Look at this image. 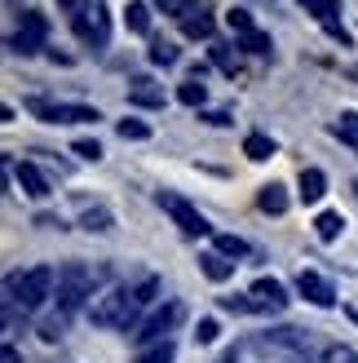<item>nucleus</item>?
Masks as SVG:
<instances>
[{
  "label": "nucleus",
  "mask_w": 358,
  "mask_h": 363,
  "mask_svg": "<svg viewBox=\"0 0 358 363\" xmlns=\"http://www.w3.org/2000/svg\"><path fill=\"white\" fill-rule=\"evenodd\" d=\"M200 270L212 279V284H226V279H235V262L221 257V252H204L200 257Z\"/></svg>",
  "instance_id": "nucleus-14"
},
{
  "label": "nucleus",
  "mask_w": 358,
  "mask_h": 363,
  "mask_svg": "<svg viewBox=\"0 0 358 363\" xmlns=\"http://www.w3.org/2000/svg\"><path fill=\"white\" fill-rule=\"evenodd\" d=\"M323 363H358V350L354 346H328Z\"/></svg>",
  "instance_id": "nucleus-32"
},
{
  "label": "nucleus",
  "mask_w": 358,
  "mask_h": 363,
  "mask_svg": "<svg viewBox=\"0 0 358 363\" xmlns=\"http://www.w3.org/2000/svg\"><path fill=\"white\" fill-rule=\"evenodd\" d=\"M226 363H235V354H230V359H226Z\"/></svg>",
  "instance_id": "nucleus-39"
},
{
  "label": "nucleus",
  "mask_w": 358,
  "mask_h": 363,
  "mask_svg": "<svg viewBox=\"0 0 358 363\" xmlns=\"http://www.w3.org/2000/svg\"><path fill=\"white\" fill-rule=\"evenodd\" d=\"M76 155H80V160H102V147H98L93 138H80V142H76Z\"/></svg>",
  "instance_id": "nucleus-34"
},
{
  "label": "nucleus",
  "mask_w": 358,
  "mask_h": 363,
  "mask_svg": "<svg viewBox=\"0 0 358 363\" xmlns=\"http://www.w3.org/2000/svg\"><path fill=\"white\" fill-rule=\"evenodd\" d=\"M239 49H248V53H270L275 45H270V35H265V31H248V35H239Z\"/></svg>",
  "instance_id": "nucleus-24"
},
{
  "label": "nucleus",
  "mask_w": 358,
  "mask_h": 363,
  "mask_svg": "<svg viewBox=\"0 0 358 363\" xmlns=\"http://www.w3.org/2000/svg\"><path fill=\"white\" fill-rule=\"evenodd\" d=\"M133 311H137V293H133V288H124V284L106 288L102 297L88 301V319H93L98 328H129Z\"/></svg>",
  "instance_id": "nucleus-2"
},
{
  "label": "nucleus",
  "mask_w": 358,
  "mask_h": 363,
  "mask_svg": "<svg viewBox=\"0 0 358 363\" xmlns=\"http://www.w3.org/2000/svg\"><path fill=\"white\" fill-rule=\"evenodd\" d=\"M58 5H80V0H58Z\"/></svg>",
  "instance_id": "nucleus-38"
},
{
  "label": "nucleus",
  "mask_w": 358,
  "mask_h": 363,
  "mask_svg": "<svg viewBox=\"0 0 358 363\" xmlns=\"http://www.w3.org/2000/svg\"><path fill=\"white\" fill-rule=\"evenodd\" d=\"M177 102L182 106H204L208 102V84L204 80H186L182 89H177Z\"/></svg>",
  "instance_id": "nucleus-20"
},
{
  "label": "nucleus",
  "mask_w": 358,
  "mask_h": 363,
  "mask_svg": "<svg viewBox=\"0 0 358 363\" xmlns=\"http://www.w3.org/2000/svg\"><path fill=\"white\" fill-rule=\"evenodd\" d=\"M243 155L257 160V164H265V160L275 155V142L265 138V133H248V138H243Z\"/></svg>",
  "instance_id": "nucleus-18"
},
{
  "label": "nucleus",
  "mask_w": 358,
  "mask_h": 363,
  "mask_svg": "<svg viewBox=\"0 0 358 363\" xmlns=\"http://www.w3.org/2000/svg\"><path fill=\"white\" fill-rule=\"evenodd\" d=\"M27 111L40 116L49 124H93L102 120L98 106H84V102H45V98H27Z\"/></svg>",
  "instance_id": "nucleus-3"
},
{
  "label": "nucleus",
  "mask_w": 358,
  "mask_h": 363,
  "mask_svg": "<svg viewBox=\"0 0 358 363\" xmlns=\"http://www.w3.org/2000/svg\"><path fill=\"white\" fill-rule=\"evenodd\" d=\"M45 35H49L45 13L27 9V13H23V31L9 35V49H13V53H23V58H31V53H40V49H45Z\"/></svg>",
  "instance_id": "nucleus-7"
},
{
  "label": "nucleus",
  "mask_w": 358,
  "mask_h": 363,
  "mask_svg": "<svg viewBox=\"0 0 358 363\" xmlns=\"http://www.w3.org/2000/svg\"><path fill=\"white\" fill-rule=\"evenodd\" d=\"M296 293L306 297L310 306H323V311H328V306H336V288L318 275V270H301V275H296Z\"/></svg>",
  "instance_id": "nucleus-10"
},
{
  "label": "nucleus",
  "mask_w": 358,
  "mask_h": 363,
  "mask_svg": "<svg viewBox=\"0 0 358 363\" xmlns=\"http://www.w3.org/2000/svg\"><path fill=\"white\" fill-rule=\"evenodd\" d=\"M151 62H155V67H173V62H177V49H173L168 40H155V45H151Z\"/></svg>",
  "instance_id": "nucleus-29"
},
{
  "label": "nucleus",
  "mask_w": 358,
  "mask_h": 363,
  "mask_svg": "<svg viewBox=\"0 0 358 363\" xmlns=\"http://www.w3.org/2000/svg\"><path fill=\"white\" fill-rule=\"evenodd\" d=\"M212 62H217L226 76H235V71H239V58H235V53H230L226 45H212Z\"/></svg>",
  "instance_id": "nucleus-30"
},
{
  "label": "nucleus",
  "mask_w": 358,
  "mask_h": 363,
  "mask_svg": "<svg viewBox=\"0 0 358 363\" xmlns=\"http://www.w3.org/2000/svg\"><path fill=\"white\" fill-rule=\"evenodd\" d=\"M288 301L292 297H288V288H283L279 279H265L261 275L253 288H248V306H253V311H275L279 315V311H288Z\"/></svg>",
  "instance_id": "nucleus-8"
},
{
  "label": "nucleus",
  "mask_w": 358,
  "mask_h": 363,
  "mask_svg": "<svg viewBox=\"0 0 358 363\" xmlns=\"http://www.w3.org/2000/svg\"><path fill=\"white\" fill-rule=\"evenodd\" d=\"M13 182H18V186H23L31 199H45V195H49V177H45L40 169H35L31 160H23V164H13Z\"/></svg>",
  "instance_id": "nucleus-12"
},
{
  "label": "nucleus",
  "mask_w": 358,
  "mask_h": 363,
  "mask_svg": "<svg viewBox=\"0 0 358 363\" xmlns=\"http://www.w3.org/2000/svg\"><path fill=\"white\" fill-rule=\"evenodd\" d=\"M115 129H120L124 142H146V138H151V124H146V120H120Z\"/></svg>",
  "instance_id": "nucleus-22"
},
{
  "label": "nucleus",
  "mask_w": 358,
  "mask_h": 363,
  "mask_svg": "<svg viewBox=\"0 0 358 363\" xmlns=\"http://www.w3.org/2000/svg\"><path fill=\"white\" fill-rule=\"evenodd\" d=\"M53 288H58V275H53L49 266H31L23 270V275H13L9 279V301L18 306V311H40V306L53 297Z\"/></svg>",
  "instance_id": "nucleus-1"
},
{
  "label": "nucleus",
  "mask_w": 358,
  "mask_h": 363,
  "mask_svg": "<svg viewBox=\"0 0 358 363\" xmlns=\"http://www.w3.org/2000/svg\"><path fill=\"white\" fill-rule=\"evenodd\" d=\"M208 346V341H217V319H200V333H195Z\"/></svg>",
  "instance_id": "nucleus-35"
},
{
  "label": "nucleus",
  "mask_w": 358,
  "mask_h": 363,
  "mask_svg": "<svg viewBox=\"0 0 358 363\" xmlns=\"http://www.w3.org/2000/svg\"><path fill=\"white\" fill-rule=\"evenodd\" d=\"M5 363H18V350L13 346H5Z\"/></svg>",
  "instance_id": "nucleus-37"
},
{
  "label": "nucleus",
  "mask_w": 358,
  "mask_h": 363,
  "mask_svg": "<svg viewBox=\"0 0 358 363\" xmlns=\"http://www.w3.org/2000/svg\"><path fill=\"white\" fill-rule=\"evenodd\" d=\"M217 252H221V257H243L248 244L239 240V235H217Z\"/></svg>",
  "instance_id": "nucleus-28"
},
{
  "label": "nucleus",
  "mask_w": 358,
  "mask_h": 363,
  "mask_svg": "<svg viewBox=\"0 0 358 363\" xmlns=\"http://www.w3.org/2000/svg\"><path fill=\"white\" fill-rule=\"evenodd\" d=\"M173 354H177L173 341H159V346H146V350H142L137 363H173Z\"/></svg>",
  "instance_id": "nucleus-23"
},
{
  "label": "nucleus",
  "mask_w": 358,
  "mask_h": 363,
  "mask_svg": "<svg viewBox=\"0 0 358 363\" xmlns=\"http://www.w3.org/2000/svg\"><path fill=\"white\" fill-rule=\"evenodd\" d=\"M151 9H164V13H173V18H186V13H190L186 0H151Z\"/></svg>",
  "instance_id": "nucleus-33"
},
{
  "label": "nucleus",
  "mask_w": 358,
  "mask_h": 363,
  "mask_svg": "<svg viewBox=\"0 0 358 363\" xmlns=\"http://www.w3.org/2000/svg\"><path fill=\"white\" fill-rule=\"evenodd\" d=\"M129 102H133V106H146V111H155V106H164L168 98H164V84H155L151 76H137V80L129 84Z\"/></svg>",
  "instance_id": "nucleus-11"
},
{
  "label": "nucleus",
  "mask_w": 358,
  "mask_h": 363,
  "mask_svg": "<svg viewBox=\"0 0 358 363\" xmlns=\"http://www.w3.org/2000/svg\"><path fill=\"white\" fill-rule=\"evenodd\" d=\"M159 208H164L177 226H182L186 235H212V226H208V217L190 204V199H182V195H173V191H159Z\"/></svg>",
  "instance_id": "nucleus-6"
},
{
  "label": "nucleus",
  "mask_w": 358,
  "mask_h": 363,
  "mask_svg": "<svg viewBox=\"0 0 358 363\" xmlns=\"http://www.w3.org/2000/svg\"><path fill=\"white\" fill-rule=\"evenodd\" d=\"M332 133H336V138H345V142H358V111H345L341 120L332 124Z\"/></svg>",
  "instance_id": "nucleus-25"
},
{
  "label": "nucleus",
  "mask_w": 358,
  "mask_h": 363,
  "mask_svg": "<svg viewBox=\"0 0 358 363\" xmlns=\"http://www.w3.org/2000/svg\"><path fill=\"white\" fill-rule=\"evenodd\" d=\"M200 120H208V124H217V129H221V124H230V116H226V111H204Z\"/></svg>",
  "instance_id": "nucleus-36"
},
{
  "label": "nucleus",
  "mask_w": 358,
  "mask_h": 363,
  "mask_svg": "<svg viewBox=\"0 0 358 363\" xmlns=\"http://www.w3.org/2000/svg\"><path fill=\"white\" fill-rule=\"evenodd\" d=\"M314 230H318V240H323V244H332L336 235L345 230V217H341V213H318V222H314Z\"/></svg>",
  "instance_id": "nucleus-19"
},
{
  "label": "nucleus",
  "mask_w": 358,
  "mask_h": 363,
  "mask_svg": "<svg viewBox=\"0 0 358 363\" xmlns=\"http://www.w3.org/2000/svg\"><path fill=\"white\" fill-rule=\"evenodd\" d=\"M257 208L261 213H288V191L279 186V182H270V186H261V195H257Z\"/></svg>",
  "instance_id": "nucleus-16"
},
{
  "label": "nucleus",
  "mask_w": 358,
  "mask_h": 363,
  "mask_svg": "<svg viewBox=\"0 0 358 363\" xmlns=\"http://www.w3.org/2000/svg\"><path fill=\"white\" fill-rule=\"evenodd\" d=\"M76 31L84 35V40H93V45H106V31H111V23H106V5L102 0H93V5H84L76 13Z\"/></svg>",
  "instance_id": "nucleus-9"
},
{
  "label": "nucleus",
  "mask_w": 358,
  "mask_h": 363,
  "mask_svg": "<svg viewBox=\"0 0 358 363\" xmlns=\"http://www.w3.org/2000/svg\"><path fill=\"white\" fill-rule=\"evenodd\" d=\"M182 31L190 35V40H208V35L217 31V23H212V13H204V9H190V13L182 18Z\"/></svg>",
  "instance_id": "nucleus-15"
},
{
  "label": "nucleus",
  "mask_w": 358,
  "mask_h": 363,
  "mask_svg": "<svg viewBox=\"0 0 358 363\" xmlns=\"http://www.w3.org/2000/svg\"><path fill=\"white\" fill-rule=\"evenodd\" d=\"M124 23H129V31L146 35L151 31V5H146V0H133V5L124 9Z\"/></svg>",
  "instance_id": "nucleus-17"
},
{
  "label": "nucleus",
  "mask_w": 358,
  "mask_h": 363,
  "mask_svg": "<svg viewBox=\"0 0 358 363\" xmlns=\"http://www.w3.org/2000/svg\"><path fill=\"white\" fill-rule=\"evenodd\" d=\"M80 226L102 235V230H111V226H115V217L106 213V208H84V213H80Z\"/></svg>",
  "instance_id": "nucleus-21"
},
{
  "label": "nucleus",
  "mask_w": 358,
  "mask_h": 363,
  "mask_svg": "<svg viewBox=\"0 0 358 363\" xmlns=\"http://www.w3.org/2000/svg\"><path fill=\"white\" fill-rule=\"evenodd\" d=\"M301 5H306L310 13H318V23H336V0H301Z\"/></svg>",
  "instance_id": "nucleus-26"
},
{
  "label": "nucleus",
  "mask_w": 358,
  "mask_h": 363,
  "mask_svg": "<svg viewBox=\"0 0 358 363\" xmlns=\"http://www.w3.org/2000/svg\"><path fill=\"white\" fill-rule=\"evenodd\" d=\"M296 186H301V199H306V204H318V199L328 195V177H323V169H301Z\"/></svg>",
  "instance_id": "nucleus-13"
},
{
  "label": "nucleus",
  "mask_w": 358,
  "mask_h": 363,
  "mask_svg": "<svg viewBox=\"0 0 358 363\" xmlns=\"http://www.w3.org/2000/svg\"><path fill=\"white\" fill-rule=\"evenodd\" d=\"M226 27H230V31H239V35L257 31V27H253V13H248V9H230V13H226Z\"/></svg>",
  "instance_id": "nucleus-27"
},
{
  "label": "nucleus",
  "mask_w": 358,
  "mask_h": 363,
  "mask_svg": "<svg viewBox=\"0 0 358 363\" xmlns=\"http://www.w3.org/2000/svg\"><path fill=\"white\" fill-rule=\"evenodd\" d=\"M354 319H358V311H354Z\"/></svg>",
  "instance_id": "nucleus-40"
},
{
  "label": "nucleus",
  "mask_w": 358,
  "mask_h": 363,
  "mask_svg": "<svg viewBox=\"0 0 358 363\" xmlns=\"http://www.w3.org/2000/svg\"><path fill=\"white\" fill-rule=\"evenodd\" d=\"M133 293H137V306H151V301L159 297V279H155V275H151V279H142Z\"/></svg>",
  "instance_id": "nucleus-31"
},
{
  "label": "nucleus",
  "mask_w": 358,
  "mask_h": 363,
  "mask_svg": "<svg viewBox=\"0 0 358 363\" xmlns=\"http://www.w3.org/2000/svg\"><path fill=\"white\" fill-rule=\"evenodd\" d=\"M88 297H93V275L84 266H67L58 275V306L62 311H80Z\"/></svg>",
  "instance_id": "nucleus-5"
},
{
  "label": "nucleus",
  "mask_w": 358,
  "mask_h": 363,
  "mask_svg": "<svg viewBox=\"0 0 358 363\" xmlns=\"http://www.w3.org/2000/svg\"><path fill=\"white\" fill-rule=\"evenodd\" d=\"M177 323H182V301H168V306H159L155 315L142 319V328L133 337H137V346H159V341H168V333Z\"/></svg>",
  "instance_id": "nucleus-4"
}]
</instances>
